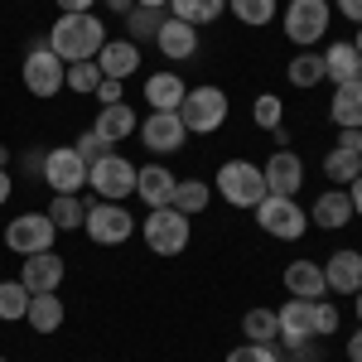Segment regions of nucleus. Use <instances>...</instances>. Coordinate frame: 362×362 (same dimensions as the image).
Instances as JSON below:
<instances>
[{
  "instance_id": "nucleus-1",
  "label": "nucleus",
  "mask_w": 362,
  "mask_h": 362,
  "mask_svg": "<svg viewBox=\"0 0 362 362\" xmlns=\"http://www.w3.org/2000/svg\"><path fill=\"white\" fill-rule=\"evenodd\" d=\"M107 44V25L87 10V15H58L54 29H49V49H54L63 63H78V58H97Z\"/></svg>"
},
{
  "instance_id": "nucleus-2",
  "label": "nucleus",
  "mask_w": 362,
  "mask_h": 362,
  "mask_svg": "<svg viewBox=\"0 0 362 362\" xmlns=\"http://www.w3.org/2000/svg\"><path fill=\"white\" fill-rule=\"evenodd\" d=\"M179 121H184L189 136H213V131L227 121V92H223V87H213V83L184 92V102H179Z\"/></svg>"
},
{
  "instance_id": "nucleus-3",
  "label": "nucleus",
  "mask_w": 362,
  "mask_h": 362,
  "mask_svg": "<svg viewBox=\"0 0 362 362\" xmlns=\"http://www.w3.org/2000/svg\"><path fill=\"white\" fill-rule=\"evenodd\" d=\"M213 189L232 203V208H256L261 198H266V174L261 165H251V160H227L218 169V179H213Z\"/></svg>"
},
{
  "instance_id": "nucleus-4",
  "label": "nucleus",
  "mask_w": 362,
  "mask_h": 362,
  "mask_svg": "<svg viewBox=\"0 0 362 362\" xmlns=\"http://www.w3.org/2000/svg\"><path fill=\"white\" fill-rule=\"evenodd\" d=\"M87 184L97 189V198H102V203H121V198L136 194V165H131L126 155L107 150L97 165H87Z\"/></svg>"
},
{
  "instance_id": "nucleus-5",
  "label": "nucleus",
  "mask_w": 362,
  "mask_h": 362,
  "mask_svg": "<svg viewBox=\"0 0 362 362\" xmlns=\"http://www.w3.org/2000/svg\"><path fill=\"white\" fill-rule=\"evenodd\" d=\"M251 213H256L261 232H271V237H280V242H300V237H305V227H309L305 208H300L295 198H280V194H266Z\"/></svg>"
},
{
  "instance_id": "nucleus-6",
  "label": "nucleus",
  "mask_w": 362,
  "mask_h": 362,
  "mask_svg": "<svg viewBox=\"0 0 362 362\" xmlns=\"http://www.w3.org/2000/svg\"><path fill=\"white\" fill-rule=\"evenodd\" d=\"M63 73H68V63H63L49 44H29L25 68H20L29 97H58V92H63Z\"/></svg>"
},
{
  "instance_id": "nucleus-7",
  "label": "nucleus",
  "mask_w": 362,
  "mask_h": 362,
  "mask_svg": "<svg viewBox=\"0 0 362 362\" xmlns=\"http://www.w3.org/2000/svg\"><path fill=\"white\" fill-rule=\"evenodd\" d=\"M189 223H194V218H184V213H174V208H150V218L140 223L145 247L155 251V256H179V251L189 247Z\"/></svg>"
},
{
  "instance_id": "nucleus-8",
  "label": "nucleus",
  "mask_w": 362,
  "mask_h": 362,
  "mask_svg": "<svg viewBox=\"0 0 362 362\" xmlns=\"http://www.w3.org/2000/svg\"><path fill=\"white\" fill-rule=\"evenodd\" d=\"M329 20H334L329 0H290V5H285V34H290L300 49L319 44V39L329 34Z\"/></svg>"
},
{
  "instance_id": "nucleus-9",
  "label": "nucleus",
  "mask_w": 362,
  "mask_h": 362,
  "mask_svg": "<svg viewBox=\"0 0 362 362\" xmlns=\"http://www.w3.org/2000/svg\"><path fill=\"white\" fill-rule=\"evenodd\" d=\"M58 227L49 223V213H20L15 223H5V247L15 256H39V251H54Z\"/></svg>"
},
{
  "instance_id": "nucleus-10",
  "label": "nucleus",
  "mask_w": 362,
  "mask_h": 362,
  "mask_svg": "<svg viewBox=\"0 0 362 362\" xmlns=\"http://www.w3.org/2000/svg\"><path fill=\"white\" fill-rule=\"evenodd\" d=\"M83 232L97 242V247H121V242L136 232V218H131L121 203H92V208H87Z\"/></svg>"
},
{
  "instance_id": "nucleus-11",
  "label": "nucleus",
  "mask_w": 362,
  "mask_h": 362,
  "mask_svg": "<svg viewBox=\"0 0 362 362\" xmlns=\"http://www.w3.org/2000/svg\"><path fill=\"white\" fill-rule=\"evenodd\" d=\"M280 319V343L295 353V358H305L309 353V338H314V300H285V305L276 309Z\"/></svg>"
},
{
  "instance_id": "nucleus-12",
  "label": "nucleus",
  "mask_w": 362,
  "mask_h": 362,
  "mask_svg": "<svg viewBox=\"0 0 362 362\" xmlns=\"http://www.w3.org/2000/svg\"><path fill=\"white\" fill-rule=\"evenodd\" d=\"M44 184H49L54 194H78V189L87 184V165L78 160L73 145H54V150H44Z\"/></svg>"
},
{
  "instance_id": "nucleus-13",
  "label": "nucleus",
  "mask_w": 362,
  "mask_h": 362,
  "mask_svg": "<svg viewBox=\"0 0 362 362\" xmlns=\"http://www.w3.org/2000/svg\"><path fill=\"white\" fill-rule=\"evenodd\" d=\"M184 121L179 112H150L140 121V140H145V150H155V155H174V150H184Z\"/></svg>"
},
{
  "instance_id": "nucleus-14",
  "label": "nucleus",
  "mask_w": 362,
  "mask_h": 362,
  "mask_svg": "<svg viewBox=\"0 0 362 362\" xmlns=\"http://www.w3.org/2000/svg\"><path fill=\"white\" fill-rule=\"evenodd\" d=\"M261 174H266V194H280V198H295L300 184H305V165H300L295 150H276V155L261 165Z\"/></svg>"
},
{
  "instance_id": "nucleus-15",
  "label": "nucleus",
  "mask_w": 362,
  "mask_h": 362,
  "mask_svg": "<svg viewBox=\"0 0 362 362\" xmlns=\"http://www.w3.org/2000/svg\"><path fill=\"white\" fill-rule=\"evenodd\" d=\"M20 285H25L29 295H49L63 285V256L58 251H39V256H25V266H20Z\"/></svg>"
},
{
  "instance_id": "nucleus-16",
  "label": "nucleus",
  "mask_w": 362,
  "mask_h": 362,
  "mask_svg": "<svg viewBox=\"0 0 362 362\" xmlns=\"http://www.w3.org/2000/svg\"><path fill=\"white\" fill-rule=\"evenodd\" d=\"M155 49H160L169 63H184V58L198 54V29L189 25V20H174V15H169L165 25H160V34H155Z\"/></svg>"
},
{
  "instance_id": "nucleus-17",
  "label": "nucleus",
  "mask_w": 362,
  "mask_h": 362,
  "mask_svg": "<svg viewBox=\"0 0 362 362\" xmlns=\"http://www.w3.org/2000/svg\"><path fill=\"white\" fill-rule=\"evenodd\" d=\"M324 280L334 295H358L362 290V251H334L324 261Z\"/></svg>"
},
{
  "instance_id": "nucleus-18",
  "label": "nucleus",
  "mask_w": 362,
  "mask_h": 362,
  "mask_svg": "<svg viewBox=\"0 0 362 362\" xmlns=\"http://www.w3.org/2000/svg\"><path fill=\"white\" fill-rule=\"evenodd\" d=\"M97 68H102V78L126 83V78L140 68V44H131V39H107L102 54H97Z\"/></svg>"
},
{
  "instance_id": "nucleus-19",
  "label": "nucleus",
  "mask_w": 362,
  "mask_h": 362,
  "mask_svg": "<svg viewBox=\"0 0 362 362\" xmlns=\"http://www.w3.org/2000/svg\"><path fill=\"white\" fill-rule=\"evenodd\" d=\"M285 290H290L295 300H324V295H329L324 266H314V261H290V266H285Z\"/></svg>"
},
{
  "instance_id": "nucleus-20",
  "label": "nucleus",
  "mask_w": 362,
  "mask_h": 362,
  "mask_svg": "<svg viewBox=\"0 0 362 362\" xmlns=\"http://www.w3.org/2000/svg\"><path fill=\"white\" fill-rule=\"evenodd\" d=\"M324 78H329V83H358L362 78V54H358V44H348V39H343V44H329V49H324Z\"/></svg>"
},
{
  "instance_id": "nucleus-21",
  "label": "nucleus",
  "mask_w": 362,
  "mask_h": 362,
  "mask_svg": "<svg viewBox=\"0 0 362 362\" xmlns=\"http://www.w3.org/2000/svg\"><path fill=\"white\" fill-rule=\"evenodd\" d=\"M329 116H334L338 131H362V78H358V83H338L334 87Z\"/></svg>"
},
{
  "instance_id": "nucleus-22",
  "label": "nucleus",
  "mask_w": 362,
  "mask_h": 362,
  "mask_svg": "<svg viewBox=\"0 0 362 362\" xmlns=\"http://www.w3.org/2000/svg\"><path fill=\"white\" fill-rule=\"evenodd\" d=\"M358 218L353 213V198H348V189H324V194L314 198V223L329 227V232H338V227H348Z\"/></svg>"
},
{
  "instance_id": "nucleus-23",
  "label": "nucleus",
  "mask_w": 362,
  "mask_h": 362,
  "mask_svg": "<svg viewBox=\"0 0 362 362\" xmlns=\"http://www.w3.org/2000/svg\"><path fill=\"white\" fill-rule=\"evenodd\" d=\"M174 174H169L165 165H145V169H136V194L150 203V208H169V198H174Z\"/></svg>"
},
{
  "instance_id": "nucleus-24",
  "label": "nucleus",
  "mask_w": 362,
  "mask_h": 362,
  "mask_svg": "<svg viewBox=\"0 0 362 362\" xmlns=\"http://www.w3.org/2000/svg\"><path fill=\"white\" fill-rule=\"evenodd\" d=\"M92 131L107 140V145H121V140L131 136V131H140V121H136V112H131L126 102H116V107H102V112H97Z\"/></svg>"
},
{
  "instance_id": "nucleus-25",
  "label": "nucleus",
  "mask_w": 362,
  "mask_h": 362,
  "mask_svg": "<svg viewBox=\"0 0 362 362\" xmlns=\"http://www.w3.org/2000/svg\"><path fill=\"white\" fill-rule=\"evenodd\" d=\"M184 78L179 73H155V78H145V102H150V112H179V102H184Z\"/></svg>"
},
{
  "instance_id": "nucleus-26",
  "label": "nucleus",
  "mask_w": 362,
  "mask_h": 362,
  "mask_svg": "<svg viewBox=\"0 0 362 362\" xmlns=\"http://www.w3.org/2000/svg\"><path fill=\"white\" fill-rule=\"evenodd\" d=\"M25 324L34 329V334H58V329H63V300H58V290H49V295H29Z\"/></svg>"
},
{
  "instance_id": "nucleus-27",
  "label": "nucleus",
  "mask_w": 362,
  "mask_h": 362,
  "mask_svg": "<svg viewBox=\"0 0 362 362\" xmlns=\"http://www.w3.org/2000/svg\"><path fill=\"white\" fill-rule=\"evenodd\" d=\"M324 174H329V184H353L362 174V155H358V145H348V140H338L334 150L324 155Z\"/></svg>"
},
{
  "instance_id": "nucleus-28",
  "label": "nucleus",
  "mask_w": 362,
  "mask_h": 362,
  "mask_svg": "<svg viewBox=\"0 0 362 362\" xmlns=\"http://www.w3.org/2000/svg\"><path fill=\"white\" fill-rule=\"evenodd\" d=\"M208 203H213V184H203V179H179L174 184V198H169V208L184 213V218H198Z\"/></svg>"
},
{
  "instance_id": "nucleus-29",
  "label": "nucleus",
  "mask_w": 362,
  "mask_h": 362,
  "mask_svg": "<svg viewBox=\"0 0 362 362\" xmlns=\"http://www.w3.org/2000/svg\"><path fill=\"white\" fill-rule=\"evenodd\" d=\"M49 223H54L58 232H78V227L87 223V203L78 194H54V203H49Z\"/></svg>"
},
{
  "instance_id": "nucleus-30",
  "label": "nucleus",
  "mask_w": 362,
  "mask_h": 362,
  "mask_svg": "<svg viewBox=\"0 0 362 362\" xmlns=\"http://www.w3.org/2000/svg\"><path fill=\"white\" fill-rule=\"evenodd\" d=\"M285 78H290L295 87H305V92H309V87H319V83H324V54H309V49H305V54H295V58H290V68H285Z\"/></svg>"
},
{
  "instance_id": "nucleus-31",
  "label": "nucleus",
  "mask_w": 362,
  "mask_h": 362,
  "mask_svg": "<svg viewBox=\"0 0 362 362\" xmlns=\"http://www.w3.org/2000/svg\"><path fill=\"white\" fill-rule=\"evenodd\" d=\"M227 0H169V10H174V20H189V25H213L218 15H223Z\"/></svg>"
},
{
  "instance_id": "nucleus-32",
  "label": "nucleus",
  "mask_w": 362,
  "mask_h": 362,
  "mask_svg": "<svg viewBox=\"0 0 362 362\" xmlns=\"http://www.w3.org/2000/svg\"><path fill=\"white\" fill-rule=\"evenodd\" d=\"M242 334H247V343H276V338H280L276 309H247V319H242Z\"/></svg>"
},
{
  "instance_id": "nucleus-33",
  "label": "nucleus",
  "mask_w": 362,
  "mask_h": 362,
  "mask_svg": "<svg viewBox=\"0 0 362 362\" xmlns=\"http://www.w3.org/2000/svg\"><path fill=\"white\" fill-rule=\"evenodd\" d=\"M160 25H165V15H160V10H145V5H136V10L126 15V29H131L126 39H131V44H155Z\"/></svg>"
},
{
  "instance_id": "nucleus-34",
  "label": "nucleus",
  "mask_w": 362,
  "mask_h": 362,
  "mask_svg": "<svg viewBox=\"0 0 362 362\" xmlns=\"http://www.w3.org/2000/svg\"><path fill=\"white\" fill-rule=\"evenodd\" d=\"M25 309H29V290L20 280H0V319L15 324V319H25Z\"/></svg>"
},
{
  "instance_id": "nucleus-35",
  "label": "nucleus",
  "mask_w": 362,
  "mask_h": 362,
  "mask_svg": "<svg viewBox=\"0 0 362 362\" xmlns=\"http://www.w3.org/2000/svg\"><path fill=\"white\" fill-rule=\"evenodd\" d=\"M97 83H102L97 58H78V63H68V73H63V87H73V92H97Z\"/></svg>"
},
{
  "instance_id": "nucleus-36",
  "label": "nucleus",
  "mask_w": 362,
  "mask_h": 362,
  "mask_svg": "<svg viewBox=\"0 0 362 362\" xmlns=\"http://www.w3.org/2000/svg\"><path fill=\"white\" fill-rule=\"evenodd\" d=\"M276 0H232V15L242 20V25H251V29H261V25H271L276 20Z\"/></svg>"
},
{
  "instance_id": "nucleus-37",
  "label": "nucleus",
  "mask_w": 362,
  "mask_h": 362,
  "mask_svg": "<svg viewBox=\"0 0 362 362\" xmlns=\"http://www.w3.org/2000/svg\"><path fill=\"white\" fill-rule=\"evenodd\" d=\"M280 112H285V107H280V97H271V92H266V97H256V107H251V116H256V126H261V131H276Z\"/></svg>"
},
{
  "instance_id": "nucleus-38",
  "label": "nucleus",
  "mask_w": 362,
  "mask_h": 362,
  "mask_svg": "<svg viewBox=\"0 0 362 362\" xmlns=\"http://www.w3.org/2000/svg\"><path fill=\"white\" fill-rule=\"evenodd\" d=\"M73 150H78V160H83V165H97V160H102V155H107V150H112V145H107V140L97 136V131H83V136H78V145H73Z\"/></svg>"
},
{
  "instance_id": "nucleus-39",
  "label": "nucleus",
  "mask_w": 362,
  "mask_h": 362,
  "mask_svg": "<svg viewBox=\"0 0 362 362\" xmlns=\"http://www.w3.org/2000/svg\"><path fill=\"white\" fill-rule=\"evenodd\" d=\"M227 362H280V358H276L271 343H242V348L227 353Z\"/></svg>"
},
{
  "instance_id": "nucleus-40",
  "label": "nucleus",
  "mask_w": 362,
  "mask_h": 362,
  "mask_svg": "<svg viewBox=\"0 0 362 362\" xmlns=\"http://www.w3.org/2000/svg\"><path fill=\"white\" fill-rule=\"evenodd\" d=\"M329 334H338V309L314 300V338H329Z\"/></svg>"
},
{
  "instance_id": "nucleus-41",
  "label": "nucleus",
  "mask_w": 362,
  "mask_h": 362,
  "mask_svg": "<svg viewBox=\"0 0 362 362\" xmlns=\"http://www.w3.org/2000/svg\"><path fill=\"white\" fill-rule=\"evenodd\" d=\"M97 102H102V107H116V102H121V83H116V78H102V83H97Z\"/></svg>"
},
{
  "instance_id": "nucleus-42",
  "label": "nucleus",
  "mask_w": 362,
  "mask_h": 362,
  "mask_svg": "<svg viewBox=\"0 0 362 362\" xmlns=\"http://www.w3.org/2000/svg\"><path fill=\"white\" fill-rule=\"evenodd\" d=\"M334 5H338V15H343V20L362 25V0H334Z\"/></svg>"
},
{
  "instance_id": "nucleus-43",
  "label": "nucleus",
  "mask_w": 362,
  "mask_h": 362,
  "mask_svg": "<svg viewBox=\"0 0 362 362\" xmlns=\"http://www.w3.org/2000/svg\"><path fill=\"white\" fill-rule=\"evenodd\" d=\"M92 5H97V0H58V10H63V15H87Z\"/></svg>"
},
{
  "instance_id": "nucleus-44",
  "label": "nucleus",
  "mask_w": 362,
  "mask_h": 362,
  "mask_svg": "<svg viewBox=\"0 0 362 362\" xmlns=\"http://www.w3.org/2000/svg\"><path fill=\"white\" fill-rule=\"evenodd\" d=\"M348 198H353V213H358V218H362V174H358V179H353V184H348Z\"/></svg>"
},
{
  "instance_id": "nucleus-45",
  "label": "nucleus",
  "mask_w": 362,
  "mask_h": 362,
  "mask_svg": "<svg viewBox=\"0 0 362 362\" xmlns=\"http://www.w3.org/2000/svg\"><path fill=\"white\" fill-rule=\"evenodd\" d=\"M348 362H362V324H358V334L348 338Z\"/></svg>"
},
{
  "instance_id": "nucleus-46",
  "label": "nucleus",
  "mask_w": 362,
  "mask_h": 362,
  "mask_svg": "<svg viewBox=\"0 0 362 362\" xmlns=\"http://www.w3.org/2000/svg\"><path fill=\"white\" fill-rule=\"evenodd\" d=\"M107 10H112V15H131V10H136V0H107Z\"/></svg>"
},
{
  "instance_id": "nucleus-47",
  "label": "nucleus",
  "mask_w": 362,
  "mask_h": 362,
  "mask_svg": "<svg viewBox=\"0 0 362 362\" xmlns=\"http://www.w3.org/2000/svg\"><path fill=\"white\" fill-rule=\"evenodd\" d=\"M10 189H15V184H10V174H5V169H0V208H5V203H10Z\"/></svg>"
},
{
  "instance_id": "nucleus-48",
  "label": "nucleus",
  "mask_w": 362,
  "mask_h": 362,
  "mask_svg": "<svg viewBox=\"0 0 362 362\" xmlns=\"http://www.w3.org/2000/svg\"><path fill=\"white\" fill-rule=\"evenodd\" d=\"M136 5H145V10H165L169 0H136Z\"/></svg>"
},
{
  "instance_id": "nucleus-49",
  "label": "nucleus",
  "mask_w": 362,
  "mask_h": 362,
  "mask_svg": "<svg viewBox=\"0 0 362 362\" xmlns=\"http://www.w3.org/2000/svg\"><path fill=\"white\" fill-rule=\"evenodd\" d=\"M5 165H10V150H5V145H0V169H5Z\"/></svg>"
},
{
  "instance_id": "nucleus-50",
  "label": "nucleus",
  "mask_w": 362,
  "mask_h": 362,
  "mask_svg": "<svg viewBox=\"0 0 362 362\" xmlns=\"http://www.w3.org/2000/svg\"><path fill=\"white\" fill-rule=\"evenodd\" d=\"M358 324H362V290H358Z\"/></svg>"
},
{
  "instance_id": "nucleus-51",
  "label": "nucleus",
  "mask_w": 362,
  "mask_h": 362,
  "mask_svg": "<svg viewBox=\"0 0 362 362\" xmlns=\"http://www.w3.org/2000/svg\"><path fill=\"white\" fill-rule=\"evenodd\" d=\"M353 44H358V54H362V29H358V39H353Z\"/></svg>"
},
{
  "instance_id": "nucleus-52",
  "label": "nucleus",
  "mask_w": 362,
  "mask_h": 362,
  "mask_svg": "<svg viewBox=\"0 0 362 362\" xmlns=\"http://www.w3.org/2000/svg\"><path fill=\"white\" fill-rule=\"evenodd\" d=\"M290 362H305V358H290Z\"/></svg>"
},
{
  "instance_id": "nucleus-53",
  "label": "nucleus",
  "mask_w": 362,
  "mask_h": 362,
  "mask_svg": "<svg viewBox=\"0 0 362 362\" xmlns=\"http://www.w3.org/2000/svg\"><path fill=\"white\" fill-rule=\"evenodd\" d=\"M0 362H10V358H0Z\"/></svg>"
},
{
  "instance_id": "nucleus-54",
  "label": "nucleus",
  "mask_w": 362,
  "mask_h": 362,
  "mask_svg": "<svg viewBox=\"0 0 362 362\" xmlns=\"http://www.w3.org/2000/svg\"><path fill=\"white\" fill-rule=\"evenodd\" d=\"M358 155H362V145H358Z\"/></svg>"
}]
</instances>
